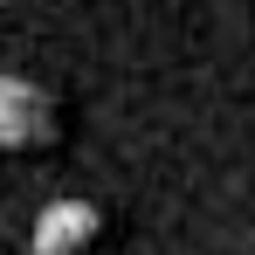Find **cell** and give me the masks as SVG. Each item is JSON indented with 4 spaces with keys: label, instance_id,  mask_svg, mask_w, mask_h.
I'll return each mask as SVG.
<instances>
[{
    "label": "cell",
    "instance_id": "1",
    "mask_svg": "<svg viewBox=\"0 0 255 255\" xmlns=\"http://www.w3.org/2000/svg\"><path fill=\"white\" fill-rule=\"evenodd\" d=\"M55 125V104L28 76H0V145H42Z\"/></svg>",
    "mask_w": 255,
    "mask_h": 255
},
{
    "label": "cell",
    "instance_id": "2",
    "mask_svg": "<svg viewBox=\"0 0 255 255\" xmlns=\"http://www.w3.org/2000/svg\"><path fill=\"white\" fill-rule=\"evenodd\" d=\"M104 228V214L90 200H55V207L35 214V255H83Z\"/></svg>",
    "mask_w": 255,
    "mask_h": 255
}]
</instances>
